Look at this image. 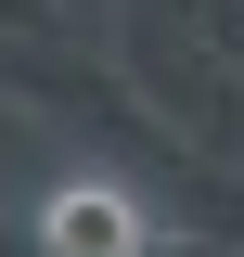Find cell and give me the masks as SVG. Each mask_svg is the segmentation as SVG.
Here are the masks:
<instances>
[{
	"instance_id": "6da1fadb",
	"label": "cell",
	"mask_w": 244,
	"mask_h": 257,
	"mask_svg": "<svg viewBox=\"0 0 244 257\" xmlns=\"http://www.w3.org/2000/svg\"><path fill=\"white\" fill-rule=\"evenodd\" d=\"M52 244H64V257H129L142 219H129L116 193H64V206H52Z\"/></svg>"
}]
</instances>
